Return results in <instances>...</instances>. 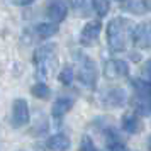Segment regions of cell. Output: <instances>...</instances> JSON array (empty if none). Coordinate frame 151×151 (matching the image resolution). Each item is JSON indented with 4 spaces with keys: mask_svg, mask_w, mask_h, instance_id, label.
Returning a JSON list of instances; mask_svg holds the SVG:
<instances>
[{
    "mask_svg": "<svg viewBox=\"0 0 151 151\" xmlns=\"http://www.w3.org/2000/svg\"><path fill=\"white\" fill-rule=\"evenodd\" d=\"M132 21L126 17H114L107 26V42L109 48L114 53H121L127 48L129 41L132 39V31H134Z\"/></svg>",
    "mask_w": 151,
    "mask_h": 151,
    "instance_id": "obj_1",
    "label": "cell"
},
{
    "mask_svg": "<svg viewBox=\"0 0 151 151\" xmlns=\"http://www.w3.org/2000/svg\"><path fill=\"white\" fill-rule=\"evenodd\" d=\"M32 63H34V68H36V78L39 82H46L56 71V66H58L56 46L53 42L39 46L32 55Z\"/></svg>",
    "mask_w": 151,
    "mask_h": 151,
    "instance_id": "obj_2",
    "label": "cell"
},
{
    "mask_svg": "<svg viewBox=\"0 0 151 151\" xmlns=\"http://www.w3.org/2000/svg\"><path fill=\"white\" fill-rule=\"evenodd\" d=\"M132 85V99L131 105L137 116H151V82L150 80H141L134 78L131 80Z\"/></svg>",
    "mask_w": 151,
    "mask_h": 151,
    "instance_id": "obj_3",
    "label": "cell"
},
{
    "mask_svg": "<svg viewBox=\"0 0 151 151\" xmlns=\"http://www.w3.org/2000/svg\"><path fill=\"white\" fill-rule=\"evenodd\" d=\"M76 61V78L87 88H95L97 85V66L93 60L90 56L83 55V53H76L75 55Z\"/></svg>",
    "mask_w": 151,
    "mask_h": 151,
    "instance_id": "obj_4",
    "label": "cell"
},
{
    "mask_svg": "<svg viewBox=\"0 0 151 151\" xmlns=\"http://www.w3.org/2000/svg\"><path fill=\"white\" fill-rule=\"evenodd\" d=\"M100 102L104 104V107L107 109H119L126 104V92L119 87H112L102 92L100 95Z\"/></svg>",
    "mask_w": 151,
    "mask_h": 151,
    "instance_id": "obj_5",
    "label": "cell"
},
{
    "mask_svg": "<svg viewBox=\"0 0 151 151\" xmlns=\"http://www.w3.org/2000/svg\"><path fill=\"white\" fill-rule=\"evenodd\" d=\"M104 75L107 80H119L129 75V65L124 60H109L104 65Z\"/></svg>",
    "mask_w": 151,
    "mask_h": 151,
    "instance_id": "obj_6",
    "label": "cell"
},
{
    "mask_svg": "<svg viewBox=\"0 0 151 151\" xmlns=\"http://www.w3.org/2000/svg\"><path fill=\"white\" fill-rule=\"evenodd\" d=\"M10 122L14 127H24L29 122V105L24 99H15L12 104V117Z\"/></svg>",
    "mask_w": 151,
    "mask_h": 151,
    "instance_id": "obj_7",
    "label": "cell"
},
{
    "mask_svg": "<svg viewBox=\"0 0 151 151\" xmlns=\"http://www.w3.org/2000/svg\"><path fill=\"white\" fill-rule=\"evenodd\" d=\"M102 136H104V143H105V150L107 151H127L122 136L112 126H107L102 131Z\"/></svg>",
    "mask_w": 151,
    "mask_h": 151,
    "instance_id": "obj_8",
    "label": "cell"
},
{
    "mask_svg": "<svg viewBox=\"0 0 151 151\" xmlns=\"http://www.w3.org/2000/svg\"><path fill=\"white\" fill-rule=\"evenodd\" d=\"M102 31V24L100 21H90L88 24H85L80 32V42L83 46H93L99 41V36Z\"/></svg>",
    "mask_w": 151,
    "mask_h": 151,
    "instance_id": "obj_9",
    "label": "cell"
},
{
    "mask_svg": "<svg viewBox=\"0 0 151 151\" xmlns=\"http://www.w3.org/2000/svg\"><path fill=\"white\" fill-rule=\"evenodd\" d=\"M132 41L136 46L143 49L151 48V22H143L134 27L132 31Z\"/></svg>",
    "mask_w": 151,
    "mask_h": 151,
    "instance_id": "obj_10",
    "label": "cell"
},
{
    "mask_svg": "<svg viewBox=\"0 0 151 151\" xmlns=\"http://www.w3.org/2000/svg\"><path fill=\"white\" fill-rule=\"evenodd\" d=\"M46 15L51 19V22L60 24V22H63L66 19L68 7H66V4L63 0H53V2H49V5L46 7Z\"/></svg>",
    "mask_w": 151,
    "mask_h": 151,
    "instance_id": "obj_11",
    "label": "cell"
},
{
    "mask_svg": "<svg viewBox=\"0 0 151 151\" xmlns=\"http://www.w3.org/2000/svg\"><path fill=\"white\" fill-rule=\"evenodd\" d=\"M141 119L136 112H126L121 119V127L122 131H126L127 134H137L141 131Z\"/></svg>",
    "mask_w": 151,
    "mask_h": 151,
    "instance_id": "obj_12",
    "label": "cell"
},
{
    "mask_svg": "<svg viewBox=\"0 0 151 151\" xmlns=\"http://www.w3.org/2000/svg\"><path fill=\"white\" fill-rule=\"evenodd\" d=\"M73 104H75V99L73 97H58L53 104V107H51V114L55 119H61L66 112H70V109L73 107Z\"/></svg>",
    "mask_w": 151,
    "mask_h": 151,
    "instance_id": "obj_13",
    "label": "cell"
},
{
    "mask_svg": "<svg viewBox=\"0 0 151 151\" xmlns=\"http://www.w3.org/2000/svg\"><path fill=\"white\" fill-rule=\"evenodd\" d=\"M70 144H71L70 137L66 134H63V132L55 134V136H51L46 139V148L49 151H68Z\"/></svg>",
    "mask_w": 151,
    "mask_h": 151,
    "instance_id": "obj_14",
    "label": "cell"
},
{
    "mask_svg": "<svg viewBox=\"0 0 151 151\" xmlns=\"http://www.w3.org/2000/svg\"><path fill=\"white\" fill-rule=\"evenodd\" d=\"M58 24L55 22H41V24H36L34 26V34L39 39H48L51 36H55L58 32Z\"/></svg>",
    "mask_w": 151,
    "mask_h": 151,
    "instance_id": "obj_15",
    "label": "cell"
},
{
    "mask_svg": "<svg viewBox=\"0 0 151 151\" xmlns=\"http://www.w3.org/2000/svg\"><path fill=\"white\" fill-rule=\"evenodd\" d=\"M124 10L132 14H148L151 12V0H129L126 2Z\"/></svg>",
    "mask_w": 151,
    "mask_h": 151,
    "instance_id": "obj_16",
    "label": "cell"
},
{
    "mask_svg": "<svg viewBox=\"0 0 151 151\" xmlns=\"http://www.w3.org/2000/svg\"><path fill=\"white\" fill-rule=\"evenodd\" d=\"M31 93L36 97V99H41V100H48L51 97V88L44 82H37L36 85H32L31 88Z\"/></svg>",
    "mask_w": 151,
    "mask_h": 151,
    "instance_id": "obj_17",
    "label": "cell"
},
{
    "mask_svg": "<svg viewBox=\"0 0 151 151\" xmlns=\"http://www.w3.org/2000/svg\"><path fill=\"white\" fill-rule=\"evenodd\" d=\"M92 7H93V10L100 17H105V15L109 14L110 4H109V0H92Z\"/></svg>",
    "mask_w": 151,
    "mask_h": 151,
    "instance_id": "obj_18",
    "label": "cell"
},
{
    "mask_svg": "<svg viewBox=\"0 0 151 151\" xmlns=\"http://www.w3.org/2000/svg\"><path fill=\"white\" fill-rule=\"evenodd\" d=\"M70 7H71L73 12H76V15H87L88 14L87 0H70Z\"/></svg>",
    "mask_w": 151,
    "mask_h": 151,
    "instance_id": "obj_19",
    "label": "cell"
},
{
    "mask_svg": "<svg viewBox=\"0 0 151 151\" xmlns=\"http://www.w3.org/2000/svg\"><path fill=\"white\" fill-rule=\"evenodd\" d=\"M73 76H75V71L71 66H65V68L60 71V75H58V80L63 83V85H71L73 82Z\"/></svg>",
    "mask_w": 151,
    "mask_h": 151,
    "instance_id": "obj_20",
    "label": "cell"
},
{
    "mask_svg": "<svg viewBox=\"0 0 151 151\" xmlns=\"http://www.w3.org/2000/svg\"><path fill=\"white\" fill-rule=\"evenodd\" d=\"M78 151H99V150L95 148V144H93V141H92V137L90 136H83Z\"/></svg>",
    "mask_w": 151,
    "mask_h": 151,
    "instance_id": "obj_21",
    "label": "cell"
},
{
    "mask_svg": "<svg viewBox=\"0 0 151 151\" xmlns=\"http://www.w3.org/2000/svg\"><path fill=\"white\" fill-rule=\"evenodd\" d=\"M141 71H143V76H144V78L151 82V58L143 65V70H141Z\"/></svg>",
    "mask_w": 151,
    "mask_h": 151,
    "instance_id": "obj_22",
    "label": "cell"
},
{
    "mask_svg": "<svg viewBox=\"0 0 151 151\" xmlns=\"http://www.w3.org/2000/svg\"><path fill=\"white\" fill-rule=\"evenodd\" d=\"M15 5H21V7H24V5H31L32 2H36V0H12Z\"/></svg>",
    "mask_w": 151,
    "mask_h": 151,
    "instance_id": "obj_23",
    "label": "cell"
},
{
    "mask_svg": "<svg viewBox=\"0 0 151 151\" xmlns=\"http://www.w3.org/2000/svg\"><path fill=\"white\" fill-rule=\"evenodd\" d=\"M148 146H150V151H151V136H150V141H148Z\"/></svg>",
    "mask_w": 151,
    "mask_h": 151,
    "instance_id": "obj_24",
    "label": "cell"
},
{
    "mask_svg": "<svg viewBox=\"0 0 151 151\" xmlns=\"http://www.w3.org/2000/svg\"><path fill=\"white\" fill-rule=\"evenodd\" d=\"M119 2H122V0H119Z\"/></svg>",
    "mask_w": 151,
    "mask_h": 151,
    "instance_id": "obj_25",
    "label": "cell"
}]
</instances>
